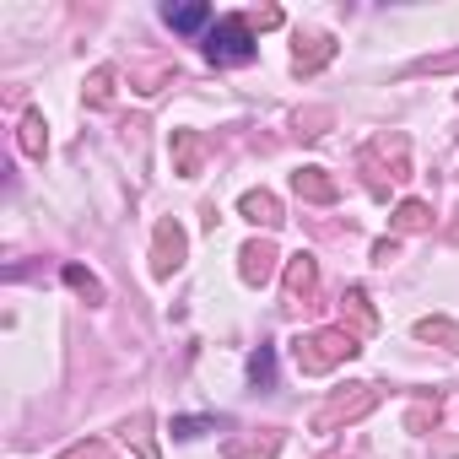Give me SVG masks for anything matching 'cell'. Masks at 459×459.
<instances>
[{"mask_svg": "<svg viewBox=\"0 0 459 459\" xmlns=\"http://www.w3.org/2000/svg\"><path fill=\"white\" fill-rule=\"evenodd\" d=\"M205 55H211L216 65H249V60H255V33H249V22H244V17L216 22V28L205 33Z\"/></svg>", "mask_w": 459, "mask_h": 459, "instance_id": "1", "label": "cell"}, {"mask_svg": "<svg viewBox=\"0 0 459 459\" xmlns=\"http://www.w3.org/2000/svg\"><path fill=\"white\" fill-rule=\"evenodd\" d=\"M308 346H319V351H298V362H303L308 373H319V368H330L335 357H351V351H357L351 335H319V341H308Z\"/></svg>", "mask_w": 459, "mask_h": 459, "instance_id": "2", "label": "cell"}, {"mask_svg": "<svg viewBox=\"0 0 459 459\" xmlns=\"http://www.w3.org/2000/svg\"><path fill=\"white\" fill-rule=\"evenodd\" d=\"M162 17H168L173 33H200V28L211 22V6H168Z\"/></svg>", "mask_w": 459, "mask_h": 459, "instance_id": "3", "label": "cell"}, {"mask_svg": "<svg viewBox=\"0 0 459 459\" xmlns=\"http://www.w3.org/2000/svg\"><path fill=\"white\" fill-rule=\"evenodd\" d=\"M244 216H249V221H265V227H276V221H281V205H276L271 195H244Z\"/></svg>", "mask_w": 459, "mask_h": 459, "instance_id": "4", "label": "cell"}, {"mask_svg": "<svg viewBox=\"0 0 459 459\" xmlns=\"http://www.w3.org/2000/svg\"><path fill=\"white\" fill-rule=\"evenodd\" d=\"M244 260H249V265H244V276H249V281H265V276H271V260H276V255H271L265 244H249V249H244Z\"/></svg>", "mask_w": 459, "mask_h": 459, "instance_id": "5", "label": "cell"}, {"mask_svg": "<svg viewBox=\"0 0 459 459\" xmlns=\"http://www.w3.org/2000/svg\"><path fill=\"white\" fill-rule=\"evenodd\" d=\"M65 281H71V287H82L87 298H98V281H92V276H87L82 265H65Z\"/></svg>", "mask_w": 459, "mask_h": 459, "instance_id": "6", "label": "cell"}, {"mask_svg": "<svg viewBox=\"0 0 459 459\" xmlns=\"http://www.w3.org/2000/svg\"><path fill=\"white\" fill-rule=\"evenodd\" d=\"M271 368H276V362H271V346H260V351L249 357V373H255V378H271Z\"/></svg>", "mask_w": 459, "mask_h": 459, "instance_id": "7", "label": "cell"}, {"mask_svg": "<svg viewBox=\"0 0 459 459\" xmlns=\"http://www.w3.org/2000/svg\"><path fill=\"white\" fill-rule=\"evenodd\" d=\"M22 146H28V152H44V135H39V114L28 119V135H22Z\"/></svg>", "mask_w": 459, "mask_h": 459, "instance_id": "8", "label": "cell"}, {"mask_svg": "<svg viewBox=\"0 0 459 459\" xmlns=\"http://www.w3.org/2000/svg\"><path fill=\"white\" fill-rule=\"evenodd\" d=\"M421 221H427L421 205H400V227H421Z\"/></svg>", "mask_w": 459, "mask_h": 459, "instance_id": "9", "label": "cell"}, {"mask_svg": "<svg viewBox=\"0 0 459 459\" xmlns=\"http://www.w3.org/2000/svg\"><path fill=\"white\" fill-rule=\"evenodd\" d=\"M205 427H211V421H200V416H195V421H173V432H178V437H200Z\"/></svg>", "mask_w": 459, "mask_h": 459, "instance_id": "10", "label": "cell"}]
</instances>
